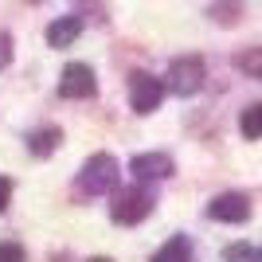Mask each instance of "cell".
<instances>
[{"mask_svg":"<svg viewBox=\"0 0 262 262\" xmlns=\"http://www.w3.org/2000/svg\"><path fill=\"white\" fill-rule=\"evenodd\" d=\"M114 184H118V157H110V153H94L82 164V172H78V188L86 196L114 192Z\"/></svg>","mask_w":262,"mask_h":262,"instance_id":"1","label":"cell"},{"mask_svg":"<svg viewBox=\"0 0 262 262\" xmlns=\"http://www.w3.org/2000/svg\"><path fill=\"white\" fill-rule=\"evenodd\" d=\"M153 211V192L141 184L125 188V192H118L114 196V204H110V215H114V223H121V227H133V223H141L145 215Z\"/></svg>","mask_w":262,"mask_h":262,"instance_id":"2","label":"cell"},{"mask_svg":"<svg viewBox=\"0 0 262 262\" xmlns=\"http://www.w3.org/2000/svg\"><path fill=\"white\" fill-rule=\"evenodd\" d=\"M200 86H204V59L188 55V59H176V63L168 67V90H172V94L188 98V94H196Z\"/></svg>","mask_w":262,"mask_h":262,"instance_id":"3","label":"cell"},{"mask_svg":"<svg viewBox=\"0 0 262 262\" xmlns=\"http://www.w3.org/2000/svg\"><path fill=\"white\" fill-rule=\"evenodd\" d=\"M164 98V82L153 75H145V71H137V75H129V106L137 110V114H153L157 106H161Z\"/></svg>","mask_w":262,"mask_h":262,"instance_id":"4","label":"cell"},{"mask_svg":"<svg viewBox=\"0 0 262 262\" xmlns=\"http://www.w3.org/2000/svg\"><path fill=\"white\" fill-rule=\"evenodd\" d=\"M94 67H86V63H67L63 67V78H59V94L63 98H71V102H78V98H90L94 94Z\"/></svg>","mask_w":262,"mask_h":262,"instance_id":"5","label":"cell"},{"mask_svg":"<svg viewBox=\"0 0 262 262\" xmlns=\"http://www.w3.org/2000/svg\"><path fill=\"white\" fill-rule=\"evenodd\" d=\"M208 215L219 219V223H243V219H251V196H243V192H223L208 204Z\"/></svg>","mask_w":262,"mask_h":262,"instance_id":"6","label":"cell"},{"mask_svg":"<svg viewBox=\"0 0 262 262\" xmlns=\"http://www.w3.org/2000/svg\"><path fill=\"white\" fill-rule=\"evenodd\" d=\"M129 172L137 180H164V176H172V157L168 153H137L129 161Z\"/></svg>","mask_w":262,"mask_h":262,"instance_id":"7","label":"cell"},{"mask_svg":"<svg viewBox=\"0 0 262 262\" xmlns=\"http://www.w3.org/2000/svg\"><path fill=\"white\" fill-rule=\"evenodd\" d=\"M82 35V16H59V20L47 28V43L51 47H71Z\"/></svg>","mask_w":262,"mask_h":262,"instance_id":"8","label":"cell"},{"mask_svg":"<svg viewBox=\"0 0 262 262\" xmlns=\"http://www.w3.org/2000/svg\"><path fill=\"white\" fill-rule=\"evenodd\" d=\"M59 141H63V129H59V125H43V129H32V133H28V149H32V157L55 153Z\"/></svg>","mask_w":262,"mask_h":262,"instance_id":"9","label":"cell"},{"mask_svg":"<svg viewBox=\"0 0 262 262\" xmlns=\"http://www.w3.org/2000/svg\"><path fill=\"white\" fill-rule=\"evenodd\" d=\"M153 262H192V243H188L184 235H176V239H168L161 251L153 254Z\"/></svg>","mask_w":262,"mask_h":262,"instance_id":"10","label":"cell"},{"mask_svg":"<svg viewBox=\"0 0 262 262\" xmlns=\"http://www.w3.org/2000/svg\"><path fill=\"white\" fill-rule=\"evenodd\" d=\"M239 129H243V137H247V141H258V137H262V102H258V106H247V110H243Z\"/></svg>","mask_w":262,"mask_h":262,"instance_id":"11","label":"cell"},{"mask_svg":"<svg viewBox=\"0 0 262 262\" xmlns=\"http://www.w3.org/2000/svg\"><path fill=\"white\" fill-rule=\"evenodd\" d=\"M235 67H239L243 75H251L262 82V47H247L243 55H235Z\"/></svg>","mask_w":262,"mask_h":262,"instance_id":"12","label":"cell"},{"mask_svg":"<svg viewBox=\"0 0 262 262\" xmlns=\"http://www.w3.org/2000/svg\"><path fill=\"white\" fill-rule=\"evenodd\" d=\"M223 262H262V258L251 243H231L227 251H223Z\"/></svg>","mask_w":262,"mask_h":262,"instance_id":"13","label":"cell"},{"mask_svg":"<svg viewBox=\"0 0 262 262\" xmlns=\"http://www.w3.org/2000/svg\"><path fill=\"white\" fill-rule=\"evenodd\" d=\"M0 262H24V247L20 243H0Z\"/></svg>","mask_w":262,"mask_h":262,"instance_id":"14","label":"cell"},{"mask_svg":"<svg viewBox=\"0 0 262 262\" xmlns=\"http://www.w3.org/2000/svg\"><path fill=\"white\" fill-rule=\"evenodd\" d=\"M8 204H12V180H8V176H0V211L8 208Z\"/></svg>","mask_w":262,"mask_h":262,"instance_id":"15","label":"cell"},{"mask_svg":"<svg viewBox=\"0 0 262 262\" xmlns=\"http://www.w3.org/2000/svg\"><path fill=\"white\" fill-rule=\"evenodd\" d=\"M12 59V35L8 32H0V67Z\"/></svg>","mask_w":262,"mask_h":262,"instance_id":"16","label":"cell"},{"mask_svg":"<svg viewBox=\"0 0 262 262\" xmlns=\"http://www.w3.org/2000/svg\"><path fill=\"white\" fill-rule=\"evenodd\" d=\"M90 262H110V258H90Z\"/></svg>","mask_w":262,"mask_h":262,"instance_id":"17","label":"cell"}]
</instances>
